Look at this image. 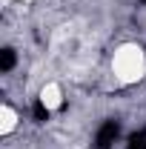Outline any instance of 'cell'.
Wrapping results in <instances>:
<instances>
[{"mask_svg":"<svg viewBox=\"0 0 146 149\" xmlns=\"http://www.w3.org/2000/svg\"><path fill=\"white\" fill-rule=\"evenodd\" d=\"M112 74L123 86L140 83L146 77V52H143V46H138V43L117 46L115 55H112Z\"/></svg>","mask_w":146,"mask_h":149,"instance_id":"6da1fadb","label":"cell"},{"mask_svg":"<svg viewBox=\"0 0 146 149\" xmlns=\"http://www.w3.org/2000/svg\"><path fill=\"white\" fill-rule=\"evenodd\" d=\"M37 97H40V106L46 112H57L63 106V89H60L57 83H43Z\"/></svg>","mask_w":146,"mask_h":149,"instance_id":"7a4b0ae2","label":"cell"},{"mask_svg":"<svg viewBox=\"0 0 146 149\" xmlns=\"http://www.w3.org/2000/svg\"><path fill=\"white\" fill-rule=\"evenodd\" d=\"M17 123H20L17 109H15L12 103H3V106H0V135H3V138L12 135V132L17 129Z\"/></svg>","mask_w":146,"mask_h":149,"instance_id":"3957f363","label":"cell"},{"mask_svg":"<svg viewBox=\"0 0 146 149\" xmlns=\"http://www.w3.org/2000/svg\"><path fill=\"white\" fill-rule=\"evenodd\" d=\"M3 3H12V0H3ZM20 3H32V0H20Z\"/></svg>","mask_w":146,"mask_h":149,"instance_id":"277c9868","label":"cell"}]
</instances>
